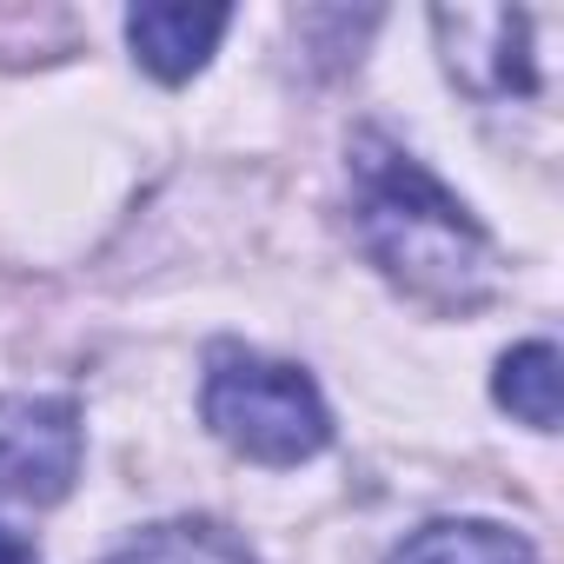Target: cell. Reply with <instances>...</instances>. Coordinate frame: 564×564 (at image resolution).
<instances>
[{
  "instance_id": "cell-1",
  "label": "cell",
  "mask_w": 564,
  "mask_h": 564,
  "mask_svg": "<svg viewBox=\"0 0 564 564\" xmlns=\"http://www.w3.org/2000/svg\"><path fill=\"white\" fill-rule=\"evenodd\" d=\"M352 193H359V239L366 252L425 306L465 313L491 293V239L485 226L392 140L366 133L352 147Z\"/></svg>"
},
{
  "instance_id": "cell-2",
  "label": "cell",
  "mask_w": 564,
  "mask_h": 564,
  "mask_svg": "<svg viewBox=\"0 0 564 564\" xmlns=\"http://www.w3.org/2000/svg\"><path fill=\"white\" fill-rule=\"evenodd\" d=\"M199 412L252 465H300V458L326 452V438H333L319 386L300 366L246 352V346H213Z\"/></svg>"
},
{
  "instance_id": "cell-3",
  "label": "cell",
  "mask_w": 564,
  "mask_h": 564,
  "mask_svg": "<svg viewBox=\"0 0 564 564\" xmlns=\"http://www.w3.org/2000/svg\"><path fill=\"white\" fill-rule=\"evenodd\" d=\"M80 478V412L67 399H0V491L54 505Z\"/></svg>"
},
{
  "instance_id": "cell-4",
  "label": "cell",
  "mask_w": 564,
  "mask_h": 564,
  "mask_svg": "<svg viewBox=\"0 0 564 564\" xmlns=\"http://www.w3.org/2000/svg\"><path fill=\"white\" fill-rule=\"evenodd\" d=\"M226 28H232L226 8H180V0H153V8L127 14V41H133L140 67L160 80H193Z\"/></svg>"
},
{
  "instance_id": "cell-5",
  "label": "cell",
  "mask_w": 564,
  "mask_h": 564,
  "mask_svg": "<svg viewBox=\"0 0 564 564\" xmlns=\"http://www.w3.org/2000/svg\"><path fill=\"white\" fill-rule=\"evenodd\" d=\"M392 564H538L531 544L505 524H485V518H445V524H425L412 531Z\"/></svg>"
},
{
  "instance_id": "cell-6",
  "label": "cell",
  "mask_w": 564,
  "mask_h": 564,
  "mask_svg": "<svg viewBox=\"0 0 564 564\" xmlns=\"http://www.w3.org/2000/svg\"><path fill=\"white\" fill-rule=\"evenodd\" d=\"M107 564H252V551H246L226 524L173 518V524H153V531L127 538Z\"/></svg>"
},
{
  "instance_id": "cell-7",
  "label": "cell",
  "mask_w": 564,
  "mask_h": 564,
  "mask_svg": "<svg viewBox=\"0 0 564 564\" xmlns=\"http://www.w3.org/2000/svg\"><path fill=\"white\" fill-rule=\"evenodd\" d=\"M498 405L511 419H524L531 432H551L557 425V346L551 339L511 346L498 359Z\"/></svg>"
},
{
  "instance_id": "cell-8",
  "label": "cell",
  "mask_w": 564,
  "mask_h": 564,
  "mask_svg": "<svg viewBox=\"0 0 564 564\" xmlns=\"http://www.w3.org/2000/svg\"><path fill=\"white\" fill-rule=\"evenodd\" d=\"M0 564H41V557H34V544H28L21 531H8V524H0Z\"/></svg>"
}]
</instances>
